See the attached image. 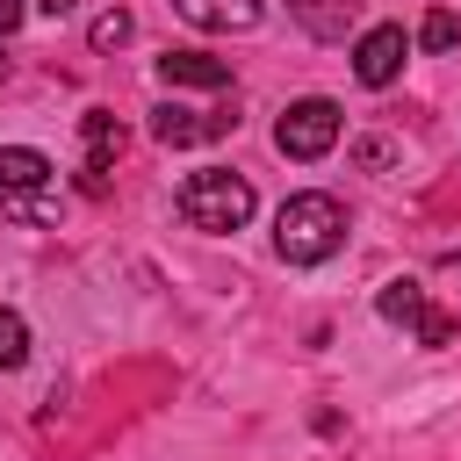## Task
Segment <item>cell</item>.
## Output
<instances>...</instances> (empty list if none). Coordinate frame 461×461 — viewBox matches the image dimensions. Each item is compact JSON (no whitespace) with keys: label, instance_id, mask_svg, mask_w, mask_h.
I'll list each match as a JSON object with an SVG mask.
<instances>
[{"label":"cell","instance_id":"obj_1","mask_svg":"<svg viewBox=\"0 0 461 461\" xmlns=\"http://www.w3.org/2000/svg\"><path fill=\"white\" fill-rule=\"evenodd\" d=\"M274 245H281V259L288 267H317V259H331L339 245H346V209H339V194H288L281 202V216H274Z\"/></svg>","mask_w":461,"mask_h":461},{"label":"cell","instance_id":"obj_2","mask_svg":"<svg viewBox=\"0 0 461 461\" xmlns=\"http://www.w3.org/2000/svg\"><path fill=\"white\" fill-rule=\"evenodd\" d=\"M173 202H180V223H187V230L230 238V230H245V216H252V180H245V173H187Z\"/></svg>","mask_w":461,"mask_h":461},{"label":"cell","instance_id":"obj_3","mask_svg":"<svg viewBox=\"0 0 461 461\" xmlns=\"http://www.w3.org/2000/svg\"><path fill=\"white\" fill-rule=\"evenodd\" d=\"M339 144V101H324V94H303V101H288L281 108V122H274V151L281 158H324Z\"/></svg>","mask_w":461,"mask_h":461},{"label":"cell","instance_id":"obj_4","mask_svg":"<svg viewBox=\"0 0 461 461\" xmlns=\"http://www.w3.org/2000/svg\"><path fill=\"white\" fill-rule=\"evenodd\" d=\"M230 130H238V115H230V108H180V101H166V108L151 115V137H158L166 151L216 144V137H230Z\"/></svg>","mask_w":461,"mask_h":461},{"label":"cell","instance_id":"obj_5","mask_svg":"<svg viewBox=\"0 0 461 461\" xmlns=\"http://www.w3.org/2000/svg\"><path fill=\"white\" fill-rule=\"evenodd\" d=\"M403 58H411L403 29H396V22H375V29L353 43V79H360V86H389V79L403 72Z\"/></svg>","mask_w":461,"mask_h":461},{"label":"cell","instance_id":"obj_6","mask_svg":"<svg viewBox=\"0 0 461 461\" xmlns=\"http://www.w3.org/2000/svg\"><path fill=\"white\" fill-rule=\"evenodd\" d=\"M79 137H86V194H101L108 187V166L122 158V122L108 108H86L79 115Z\"/></svg>","mask_w":461,"mask_h":461},{"label":"cell","instance_id":"obj_7","mask_svg":"<svg viewBox=\"0 0 461 461\" xmlns=\"http://www.w3.org/2000/svg\"><path fill=\"white\" fill-rule=\"evenodd\" d=\"M158 79H166V86H202V94H216V86H230V65L209 58V50H166V58H158Z\"/></svg>","mask_w":461,"mask_h":461},{"label":"cell","instance_id":"obj_8","mask_svg":"<svg viewBox=\"0 0 461 461\" xmlns=\"http://www.w3.org/2000/svg\"><path fill=\"white\" fill-rule=\"evenodd\" d=\"M50 158L36 144H0V194H43L50 187Z\"/></svg>","mask_w":461,"mask_h":461},{"label":"cell","instance_id":"obj_9","mask_svg":"<svg viewBox=\"0 0 461 461\" xmlns=\"http://www.w3.org/2000/svg\"><path fill=\"white\" fill-rule=\"evenodd\" d=\"M288 14H295L317 43H346V29H353L360 7H353V0H288Z\"/></svg>","mask_w":461,"mask_h":461},{"label":"cell","instance_id":"obj_10","mask_svg":"<svg viewBox=\"0 0 461 461\" xmlns=\"http://www.w3.org/2000/svg\"><path fill=\"white\" fill-rule=\"evenodd\" d=\"M194 29H252L259 22V0H173Z\"/></svg>","mask_w":461,"mask_h":461},{"label":"cell","instance_id":"obj_11","mask_svg":"<svg viewBox=\"0 0 461 461\" xmlns=\"http://www.w3.org/2000/svg\"><path fill=\"white\" fill-rule=\"evenodd\" d=\"M375 310H382L389 324H403V331H418V324L432 317V303H425V288H418V281H389V288L375 295Z\"/></svg>","mask_w":461,"mask_h":461},{"label":"cell","instance_id":"obj_12","mask_svg":"<svg viewBox=\"0 0 461 461\" xmlns=\"http://www.w3.org/2000/svg\"><path fill=\"white\" fill-rule=\"evenodd\" d=\"M418 43H425V50H461V14H454V7H432V14L418 22Z\"/></svg>","mask_w":461,"mask_h":461},{"label":"cell","instance_id":"obj_13","mask_svg":"<svg viewBox=\"0 0 461 461\" xmlns=\"http://www.w3.org/2000/svg\"><path fill=\"white\" fill-rule=\"evenodd\" d=\"M130 36H137V22H130L122 7H108V14H94V29H86V43H94V50H122Z\"/></svg>","mask_w":461,"mask_h":461},{"label":"cell","instance_id":"obj_14","mask_svg":"<svg viewBox=\"0 0 461 461\" xmlns=\"http://www.w3.org/2000/svg\"><path fill=\"white\" fill-rule=\"evenodd\" d=\"M29 360V324L14 310H0V367H22Z\"/></svg>","mask_w":461,"mask_h":461},{"label":"cell","instance_id":"obj_15","mask_svg":"<svg viewBox=\"0 0 461 461\" xmlns=\"http://www.w3.org/2000/svg\"><path fill=\"white\" fill-rule=\"evenodd\" d=\"M353 158H360V166H367V173H382V166H389V158H396V151H389V144H382V137H360V144H353Z\"/></svg>","mask_w":461,"mask_h":461},{"label":"cell","instance_id":"obj_16","mask_svg":"<svg viewBox=\"0 0 461 461\" xmlns=\"http://www.w3.org/2000/svg\"><path fill=\"white\" fill-rule=\"evenodd\" d=\"M447 339H454V317H447V310H432V317L418 324V346H447Z\"/></svg>","mask_w":461,"mask_h":461},{"label":"cell","instance_id":"obj_17","mask_svg":"<svg viewBox=\"0 0 461 461\" xmlns=\"http://www.w3.org/2000/svg\"><path fill=\"white\" fill-rule=\"evenodd\" d=\"M22 14H29V0H0V36H7V29L22 22Z\"/></svg>","mask_w":461,"mask_h":461},{"label":"cell","instance_id":"obj_18","mask_svg":"<svg viewBox=\"0 0 461 461\" xmlns=\"http://www.w3.org/2000/svg\"><path fill=\"white\" fill-rule=\"evenodd\" d=\"M36 7H43V14H50V22H65V14H72V7H79V0H36Z\"/></svg>","mask_w":461,"mask_h":461},{"label":"cell","instance_id":"obj_19","mask_svg":"<svg viewBox=\"0 0 461 461\" xmlns=\"http://www.w3.org/2000/svg\"><path fill=\"white\" fill-rule=\"evenodd\" d=\"M0 79H7V58H0Z\"/></svg>","mask_w":461,"mask_h":461}]
</instances>
